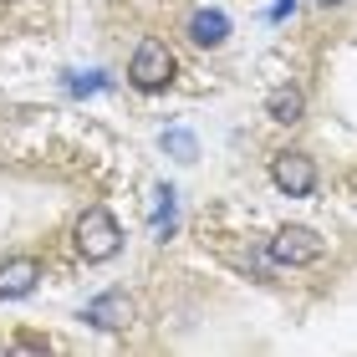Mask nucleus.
<instances>
[{"instance_id":"obj_1","label":"nucleus","mask_w":357,"mask_h":357,"mask_svg":"<svg viewBox=\"0 0 357 357\" xmlns=\"http://www.w3.org/2000/svg\"><path fill=\"white\" fill-rule=\"evenodd\" d=\"M77 250L87 255V261H112V255L123 250V225L112 220V209L92 204L82 220H77Z\"/></svg>"},{"instance_id":"obj_2","label":"nucleus","mask_w":357,"mask_h":357,"mask_svg":"<svg viewBox=\"0 0 357 357\" xmlns=\"http://www.w3.org/2000/svg\"><path fill=\"white\" fill-rule=\"evenodd\" d=\"M128 82H133L138 92H164L169 82H174V52L164 41H138V52H133V61H128Z\"/></svg>"},{"instance_id":"obj_3","label":"nucleus","mask_w":357,"mask_h":357,"mask_svg":"<svg viewBox=\"0 0 357 357\" xmlns=\"http://www.w3.org/2000/svg\"><path fill=\"white\" fill-rule=\"evenodd\" d=\"M266 255L275 266H312L321 255V235L312 225H286V230H275V240L266 245Z\"/></svg>"},{"instance_id":"obj_4","label":"nucleus","mask_w":357,"mask_h":357,"mask_svg":"<svg viewBox=\"0 0 357 357\" xmlns=\"http://www.w3.org/2000/svg\"><path fill=\"white\" fill-rule=\"evenodd\" d=\"M271 178H275V189H281V194L306 199V194L317 189V164L306 153H275L271 158Z\"/></svg>"},{"instance_id":"obj_5","label":"nucleus","mask_w":357,"mask_h":357,"mask_svg":"<svg viewBox=\"0 0 357 357\" xmlns=\"http://www.w3.org/2000/svg\"><path fill=\"white\" fill-rule=\"evenodd\" d=\"M36 281H41V266L31 261V255H10V261H0V301L31 296Z\"/></svg>"},{"instance_id":"obj_6","label":"nucleus","mask_w":357,"mask_h":357,"mask_svg":"<svg viewBox=\"0 0 357 357\" xmlns=\"http://www.w3.org/2000/svg\"><path fill=\"white\" fill-rule=\"evenodd\" d=\"M87 321L102 332H123L128 321H133V301H128V291H102L97 301H87Z\"/></svg>"},{"instance_id":"obj_7","label":"nucleus","mask_w":357,"mask_h":357,"mask_svg":"<svg viewBox=\"0 0 357 357\" xmlns=\"http://www.w3.org/2000/svg\"><path fill=\"white\" fill-rule=\"evenodd\" d=\"M189 41L194 46H209V52L225 46V41H230V15L215 10V6H199V10L189 15Z\"/></svg>"},{"instance_id":"obj_8","label":"nucleus","mask_w":357,"mask_h":357,"mask_svg":"<svg viewBox=\"0 0 357 357\" xmlns=\"http://www.w3.org/2000/svg\"><path fill=\"white\" fill-rule=\"evenodd\" d=\"M149 230H153V240H158V245H169V240H174V230H178V194H174L169 184H158V189H153Z\"/></svg>"},{"instance_id":"obj_9","label":"nucleus","mask_w":357,"mask_h":357,"mask_svg":"<svg viewBox=\"0 0 357 357\" xmlns=\"http://www.w3.org/2000/svg\"><path fill=\"white\" fill-rule=\"evenodd\" d=\"M301 112H306V97L296 92V87H275L271 97H266V118L271 123H301Z\"/></svg>"},{"instance_id":"obj_10","label":"nucleus","mask_w":357,"mask_h":357,"mask_svg":"<svg viewBox=\"0 0 357 357\" xmlns=\"http://www.w3.org/2000/svg\"><path fill=\"white\" fill-rule=\"evenodd\" d=\"M158 143H164V153H174L178 164H194V158H199V143H194V133H184V128H169Z\"/></svg>"},{"instance_id":"obj_11","label":"nucleus","mask_w":357,"mask_h":357,"mask_svg":"<svg viewBox=\"0 0 357 357\" xmlns=\"http://www.w3.org/2000/svg\"><path fill=\"white\" fill-rule=\"evenodd\" d=\"M102 87H107V77H102V72H72V77H67V92H77V97L102 92Z\"/></svg>"},{"instance_id":"obj_12","label":"nucleus","mask_w":357,"mask_h":357,"mask_svg":"<svg viewBox=\"0 0 357 357\" xmlns=\"http://www.w3.org/2000/svg\"><path fill=\"white\" fill-rule=\"evenodd\" d=\"M291 10H296V0H275V6H271V21H286Z\"/></svg>"},{"instance_id":"obj_13","label":"nucleus","mask_w":357,"mask_h":357,"mask_svg":"<svg viewBox=\"0 0 357 357\" xmlns=\"http://www.w3.org/2000/svg\"><path fill=\"white\" fill-rule=\"evenodd\" d=\"M317 6H327V10H332V6H347V0H317Z\"/></svg>"}]
</instances>
